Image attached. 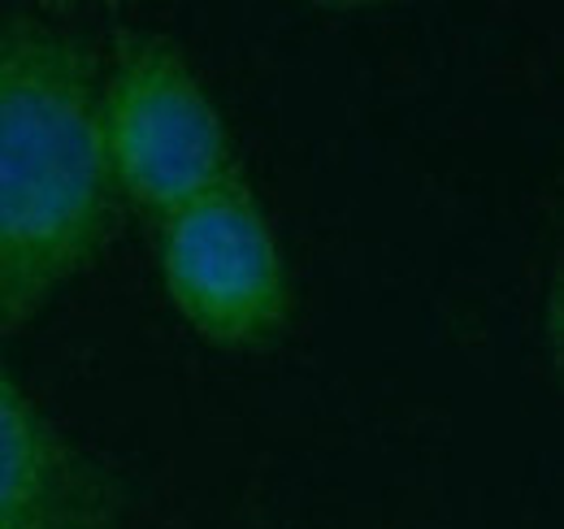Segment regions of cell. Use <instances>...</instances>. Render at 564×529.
<instances>
[{
	"mask_svg": "<svg viewBox=\"0 0 564 529\" xmlns=\"http://www.w3.org/2000/svg\"><path fill=\"white\" fill-rule=\"evenodd\" d=\"M109 208L87 48L44 18H0V334L100 252Z\"/></svg>",
	"mask_w": 564,
	"mask_h": 529,
	"instance_id": "obj_1",
	"label": "cell"
},
{
	"mask_svg": "<svg viewBox=\"0 0 564 529\" xmlns=\"http://www.w3.org/2000/svg\"><path fill=\"white\" fill-rule=\"evenodd\" d=\"M96 118L113 196L152 222L239 174L205 83L161 35L118 40L105 78H96Z\"/></svg>",
	"mask_w": 564,
	"mask_h": 529,
	"instance_id": "obj_2",
	"label": "cell"
},
{
	"mask_svg": "<svg viewBox=\"0 0 564 529\" xmlns=\"http://www.w3.org/2000/svg\"><path fill=\"white\" fill-rule=\"evenodd\" d=\"M161 226V282L174 313L217 347H261L286 317L279 239L235 174Z\"/></svg>",
	"mask_w": 564,
	"mask_h": 529,
	"instance_id": "obj_3",
	"label": "cell"
},
{
	"mask_svg": "<svg viewBox=\"0 0 564 529\" xmlns=\"http://www.w3.org/2000/svg\"><path fill=\"white\" fill-rule=\"evenodd\" d=\"M91 473L0 356V529H83Z\"/></svg>",
	"mask_w": 564,
	"mask_h": 529,
	"instance_id": "obj_4",
	"label": "cell"
}]
</instances>
